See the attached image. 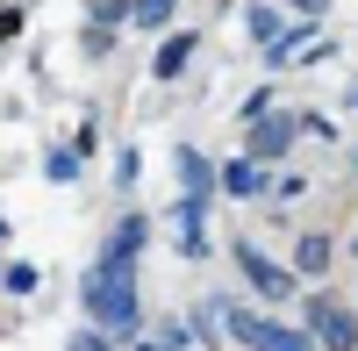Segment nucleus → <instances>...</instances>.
<instances>
[{"mask_svg":"<svg viewBox=\"0 0 358 351\" xmlns=\"http://www.w3.org/2000/svg\"><path fill=\"white\" fill-rule=\"evenodd\" d=\"M258 323H265V315H251V308H222V330H229L236 344H251V337H258Z\"/></svg>","mask_w":358,"mask_h":351,"instance_id":"obj_11","label":"nucleus"},{"mask_svg":"<svg viewBox=\"0 0 358 351\" xmlns=\"http://www.w3.org/2000/svg\"><path fill=\"white\" fill-rule=\"evenodd\" d=\"M236 266H244V280L258 287L265 301H294V273H287V266H273L258 244H236Z\"/></svg>","mask_w":358,"mask_h":351,"instance_id":"obj_3","label":"nucleus"},{"mask_svg":"<svg viewBox=\"0 0 358 351\" xmlns=\"http://www.w3.org/2000/svg\"><path fill=\"white\" fill-rule=\"evenodd\" d=\"M251 36H258V43H280V36H287V15H280V8H251Z\"/></svg>","mask_w":358,"mask_h":351,"instance_id":"obj_10","label":"nucleus"},{"mask_svg":"<svg viewBox=\"0 0 358 351\" xmlns=\"http://www.w3.org/2000/svg\"><path fill=\"white\" fill-rule=\"evenodd\" d=\"M294 8H301V15L315 22V15H330V0H294Z\"/></svg>","mask_w":358,"mask_h":351,"instance_id":"obj_13","label":"nucleus"},{"mask_svg":"<svg viewBox=\"0 0 358 351\" xmlns=\"http://www.w3.org/2000/svg\"><path fill=\"white\" fill-rule=\"evenodd\" d=\"M308 344H322V351H358V315L344 308V301H308Z\"/></svg>","mask_w":358,"mask_h":351,"instance_id":"obj_2","label":"nucleus"},{"mask_svg":"<svg viewBox=\"0 0 358 351\" xmlns=\"http://www.w3.org/2000/svg\"><path fill=\"white\" fill-rule=\"evenodd\" d=\"M136 351H158V344H136Z\"/></svg>","mask_w":358,"mask_h":351,"instance_id":"obj_14","label":"nucleus"},{"mask_svg":"<svg viewBox=\"0 0 358 351\" xmlns=\"http://www.w3.org/2000/svg\"><path fill=\"white\" fill-rule=\"evenodd\" d=\"M222 180V194H236V201H251V194H265V165H251V158H236V165H222L215 172Z\"/></svg>","mask_w":358,"mask_h":351,"instance_id":"obj_7","label":"nucleus"},{"mask_svg":"<svg viewBox=\"0 0 358 351\" xmlns=\"http://www.w3.org/2000/svg\"><path fill=\"white\" fill-rule=\"evenodd\" d=\"M287 143H294V115H258V129H251V165L287 158Z\"/></svg>","mask_w":358,"mask_h":351,"instance_id":"obj_5","label":"nucleus"},{"mask_svg":"<svg viewBox=\"0 0 358 351\" xmlns=\"http://www.w3.org/2000/svg\"><path fill=\"white\" fill-rule=\"evenodd\" d=\"M187 65H194V36H165V50H158L151 72H158V79H179Z\"/></svg>","mask_w":358,"mask_h":351,"instance_id":"obj_8","label":"nucleus"},{"mask_svg":"<svg viewBox=\"0 0 358 351\" xmlns=\"http://www.w3.org/2000/svg\"><path fill=\"white\" fill-rule=\"evenodd\" d=\"M179 201H194V208H208V194H215V165H208L194 143H179Z\"/></svg>","mask_w":358,"mask_h":351,"instance_id":"obj_4","label":"nucleus"},{"mask_svg":"<svg viewBox=\"0 0 358 351\" xmlns=\"http://www.w3.org/2000/svg\"><path fill=\"white\" fill-rule=\"evenodd\" d=\"M172 229H179V251H187V258H201V251H208V208H194V201H179Z\"/></svg>","mask_w":358,"mask_h":351,"instance_id":"obj_6","label":"nucleus"},{"mask_svg":"<svg viewBox=\"0 0 358 351\" xmlns=\"http://www.w3.org/2000/svg\"><path fill=\"white\" fill-rule=\"evenodd\" d=\"M172 8H179V0H136V8H129V22H143V29H165V22H172Z\"/></svg>","mask_w":358,"mask_h":351,"instance_id":"obj_12","label":"nucleus"},{"mask_svg":"<svg viewBox=\"0 0 358 351\" xmlns=\"http://www.w3.org/2000/svg\"><path fill=\"white\" fill-rule=\"evenodd\" d=\"M330 237H301V244H294V273H330Z\"/></svg>","mask_w":358,"mask_h":351,"instance_id":"obj_9","label":"nucleus"},{"mask_svg":"<svg viewBox=\"0 0 358 351\" xmlns=\"http://www.w3.org/2000/svg\"><path fill=\"white\" fill-rule=\"evenodd\" d=\"M143 237H151V222L129 215L108 237V251L94 258V273H86V315H94L101 337H129L136 330V251H143Z\"/></svg>","mask_w":358,"mask_h":351,"instance_id":"obj_1","label":"nucleus"}]
</instances>
